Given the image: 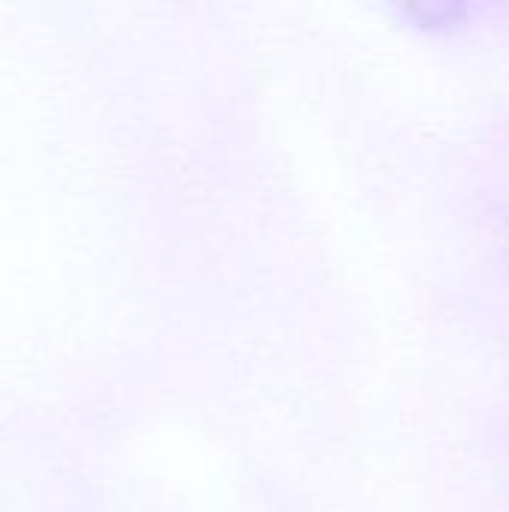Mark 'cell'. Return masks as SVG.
<instances>
[{
  "mask_svg": "<svg viewBox=\"0 0 509 512\" xmlns=\"http://www.w3.org/2000/svg\"><path fill=\"white\" fill-rule=\"evenodd\" d=\"M405 12L423 27H447L465 15V6L456 0H420V3H408Z\"/></svg>",
  "mask_w": 509,
  "mask_h": 512,
  "instance_id": "cell-1",
  "label": "cell"
}]
</instances>
